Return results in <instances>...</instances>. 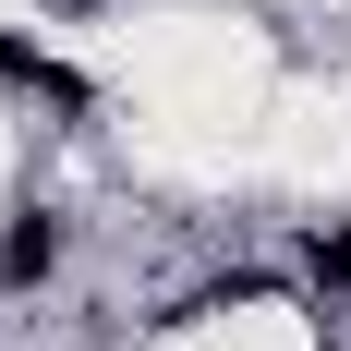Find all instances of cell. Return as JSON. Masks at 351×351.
Returning <instances> with one entry per match:
<instances>
[{
  "instance_id": "1",
  "label": "cell",
  "mask_w": 351,
  "mask_h": 351,
  "mask_svg": "<svg viewBox=\"0 0 351 351\" xmlns=\"http://www.w3.org/2000/svg\"><path fill=\"white\" fill-rule=\"evenodd\" d=\"M49 254H61V230H49V218H12V243H0V279H49Z\"/></svg>"
},
{
  "instance_id": "2",
  "label": "cell",
  "mask_w": 351,
  "mask_h": 351,
  "mask_svg": "<svg viewBox=\"0 0 351 351\" xmlns=\"http://www.w3.org/2000/svg\"><path fill=\"white\" fill-rule=\"evenodd\" d=\"M315 279H339V291H351V230H315Z\"/></svg>"
},
{
  "instance_id": "3",
  "label": "cell",
  "mask_w": 351,
  "mask_h": 351,
  "mask_svg": "<svg viewBox=\"0 0 351 351\" xmlns=\"http://www.w3.org/2000/svg\"><path fill=\"white\" fill-rule=\"evenodd\" d=\"M0 73H36V61H25V49H0Z\"/></svg>"
}]
</instances>
